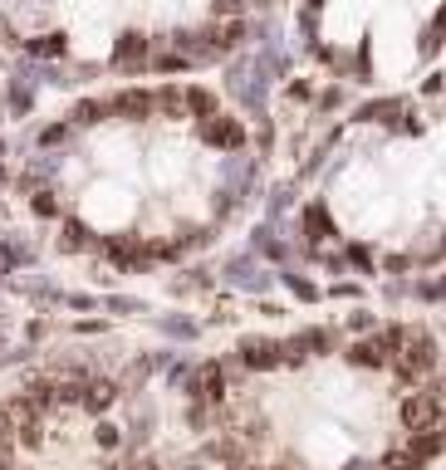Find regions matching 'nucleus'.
<instances>
[{
	"mask_svg": "<svg viewBox=\"0 0 446 470\" xmlns=\"http://www.w3.org/2000/svg\"><path fill=\"white\" fill-rule=\"evenodd\" d=\"M436 338L427 334V328H397V353H393V373L403 377V382H422L427 373L436 367Z\"/></svg>",
	"mask_w": 446,
	"mask_h": 470,
	"instance_id": "obj_1",
	"label": "nucleus"
},
{
	"mask_svg": "<svg viewBox=\"0 0 446 470\" xmlns=\"http://www.w3.org/2000/svg\"><path fill=\"white\" fill-rule=\"evenodd\" d=\"M397 417H403L407 436H412V431L442 427V417H446V387H427V392H412V397H403Z\"/></svg>",
	"mask_w": 446,
	"mask_h": 470,
	"instance_id": "obj_2",
	"label": "nucleus"
},
{
	"mask_svg": "<svg viewBox=\"0 0 446 470\" xmlns=\"http://www.w3.org/2000/svg\"><path fill=\"white\" fill-rule=\"evenodd\" d=\"M442 451H446V427L412 431V436H407L403 446L388 456V466H393V470H417V466H427L432 456H442Z\"/></svg>",
	"mask_w": 446,
	"mask_h": 470,
	"instance_id": "obj_3",
	"label": "nucleus"
},
{
	"mask_svg": "<svg viewBox=\"0 0 446 470\" xmlns=\"http://www.w3.org/2000/svg\"><path fill=\"white\" fill-rule=\"evenodd\" d=\"M393 353H397V328H388V334H373V338H363V343H353L349 363L353 367H388Z\"/></svg>",
	"mask_w": 446,
	"mask_h": 470,
	"instance_id": "obj_4",
	"label": "nucleus"
},
{
	"mask_svg": "<svg viewBox=\"0 0 446 470\" xmlns=\"http://www.w3.org/2000/svg\"><path fill=\"white\" fill-rule=\"evenodd\" d=\"M196 133H202L206 147H241V143H245L241 118H231V113H206V118H196Z\"/></svg>",
	"mask_w": 446,
	"mask_h": 470,
	"instance_id": "obj_5",
	"label": "nucleus"
},
{
	"mask_svg": "<svg viewBox=\"0 0 446 470\" xmlns=\"http://www.w3.org/2000/svg\"><path fill=\"white\" fill-rule=\"evenodd\" d=\"M241 367H250V373H270V367L285 363V348L270 343V338H241Z\"/></svg>",
	"mask_w": 446,
	"mask_h": 470,
	"instance_id": "obj_6",
	"label": "nucleus"
},
{
	"mask_svg": "<svg viewBox=\"0 0 446 470\" xmlns=\"http://www.w3.org/2000/svg\"><path fill=\"white\" fill-rule=\"evenodd\" d=\"M226 397V373L221 363H202L191 373V402H221Z\"/></svg>",
	"mask_w": 446,
	"mask_h": 470,
	"instance_id": "obj_7",
	"label": "nucleus"
},
{
	"mask_svg": "<svg viewBox=\"0 0 446 470\" xmlns=\"http://www.w3.org/2000/svg\"><path fill=\"white\" fill-rule=\"evenodd\" d=\"M113 402H118V382H113V377H84V397H79V407H84L88 417H104Z\"/></svg>",
	"mask_w": 446,
	"mask_h": 470,
	"instance_id": "obj_8",
	"label": "nucleus"
},
{
	"mask_svg": "<svg viewBox=\"0 0 446 470\" xmlns=\"http://www.w3.org/2000/svg\"><path fill=\"white\" fill-rule=\"evenodd\" d=\"M108 113L133 118V123H138V118H148V113H152V94H148V89H123V94L108 98Z\"/></svg>",
	"mask_w": 446,
	"mask_h": 470,
	"instance_id": "obj_9",
	"label": "nucleus"
},
{
	"mask_svg": "<svg viewBox=\"0 0 446 470\" xmlns=\"http://www.w3.org/2000/svg\"><path fill=\"white\" fill-rule=\"evenodd\" d=\"M329 343H334V338L324 334V328H309V334H299V338H289V343H285V358H289V363H304V358L324 353Z\"/></svg>",
	"mask_w": 446,
	"mask_h": 470,
	"instance_id": "obj_10",
	"label": "nucleus"
},
{
	"mask_svg": "<svg viewBox=\"0 0 446 470\" xmlns=\"http://www.w3.org/2000/svg\"><path fill=\"white\" fill-rule=\"evenodd\" d=\"M142 59H148V40H142V35H123V44H118L113 64H118V69H138Z\"/></svg>",
	"mask_w": 446,
	"mask_h": 470,
	"instance_id": "obj_11",
	"label": "nucleus"
},
{
	"mask_svg": "<svg viewBox=\"0 0 446 470\" xmlns=\"http://www.w3.org/2000/svg\"><path fill=\"white\" fill-rule=\"evenodd\" d=\"M25 50H30L35 59H59L69 44H64V35H40V40H25Z\"/></svg>",
	"mask_w": 446,
	"mask_h": 470,
	"instance_id": "obj_12",
	"label": "nucleus"
},
{
	"mask_svg": "<svg viewBox=\"0 0 446 470\" xmlns=\"http://www.w3.org/2000/svg\"><path fill=\"white\" fill-rule=\"evenodd\" d=\"M104 113H108V98H84L69 118H74L79 127H94V123H104Z\"/></svg>",
	"mask_w": 446,
	"mask_h": 470,
	"instance_id": "obj_13",
	"label": "nucleus"
},
{
	"mask_svg": "<svg viewBox=\"0 0 446 470\" xmlns=\"http://www.w3.org/2000/svg\"><path fill=\"white\" fill-rule=\"evenodd\" d=\"M181 108H187V94H181V89H158V94H152V113H172V118H177Z\"/></svg>",
	"mask_w": 446,
	"mask_h": 470,
	"instance_id": "obj_14",
	"label": "nucleus"
},
{
	"mask_svg": "<svg viewBox=\"0 0 446 470\" xmlns=\"http://www.w3.org/2000/svg\"><path fill=\"white\" fill-rule=\"evenodd\" d=\"M30 211H35V216H59V201H54V191H30Z\"/></svg>",
	"mask_w": 446,
	"mask_h": 470,
	"instance_id": "obj_15",
	"label": "nucleus"
},
{
	"mask_svg": "<svg viewBox=\"0 0 446 470\" xmlns=\"http://www.w3.org/2000/svg\"><path fill=\"white\" fill-rule=\"evenodd\" d=\"M304 226H309V235H314V241H319V235H324V230H329V216H324V211H309V216H304Z\"/></svg>",
	"mask_w": 446,
	"mask_h": 470,
	"instance_id": "obj_16",
	"label": "nucleus"
},
{
	"mask_svg": "<svg viewBox=\"0 0 446 470\" xmlns=\"http://www.w3.org/2000/svg\"><path fill=\"white\" fill-rule=\"evenodd\" d=\"M40 143H44V147H59V143H69V127H64V123L44 127V133H40Z\"/></svg>",
	"mask_w": 446,
	"mask_h": 470,
	"instance_id": "obj_17",
	"label": "nucleus"
},
{
	"mask_svg": "<svg viewBox=\"0 0 446 470\" xmlns=\"http://www.w3.org/2000/svg\"><path fill=\"white\" fill-rule=\"evenodd\" d=\"M94 441H98V446H104V451H113V446H118V427H108V421H98Z\"/></svg>",
	"mask_w": 446,
	"mask_h": 470,
	"instance_id": "obj_18",
	"label": "nucleus"
},
{
	"mask_svg": "<svg viewBox=\"0 0 446 470\" xmlns=\"http://www.w3.org/2000/svg\"><path fill=\"white\" fill-rule=\"evenodd\" d=\"M138 470H158V466H138Z\"/></svg>",
	"mask_w": 446,
	"mask_h": 470,
	"instance_id": "obj_19",
	"label": "nucleus"
}]
</instances>
